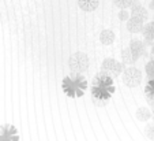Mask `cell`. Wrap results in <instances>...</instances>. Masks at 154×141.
<instances>
[{
  "label": "cell",
  "mask_w": 154,
  "mask_h": 141,
  "mask_svg": "<svg viewBox=\"0 0 154 141\" xmlns=\"http://www.w3.org/2000/svg\"><path fill=\"white\" fill-rule=\"evenodd\" d=\"M131 17L137 18L139 21L142 22H146L149 18V12L142 4L138 2V0H132V3H131Z\"/></svg>",
  "instance_id": "4"
},
{
  "label": "cell",
  "mask_w": 154,
  "mask_h": 141,
  "mask_svg": "<svg viewBox=\"0 0 154 141\" xmlns=\"http://www.w3.org/2000/svg\"><path fill=\"white\" fill-rule=\"evenodd\" d=\"M128 50L132 52V55L137 59H139L140 56H146V45H145V43L140 41V40H132V41L130 43Z\"/></svg>",
  "instance_id": "5"
},
{
  "label": "cell",
  "mask_w": 154,
  "mask_h": 141,
  "mask_svg": "<svg viewBox=\"0 0 154 141\" xmlns=\"http://www.w3.org/2000/svg\"><path fill=\"white\" fill-rule=\"evenodd\" d=\"M151 110H153V111H151V117L154 118V107H151Z\"/></svg>",
  "instance_id": "19"
},
{
  "label": "cell",
  "mask_w": 154,
  "mask_h": 141,
  "mask_svg": "<svg viewBox=\"0 0 154 141\" xmlns=\"http://www.w3.org/2000/svg\"><path fill=\"white\" fill-rule=\"evenodd\" d=\"M123 65L120 62H117L116 59H105L104 62H102V66H101V70L104 74L109 77H117L122 74L123 71Z\"/></svg>",
  "instance_id": "3"
},
{
  "label": "cell",
  "mask_w": 154,
  "mask_h": 141,
  "mask_svg": "<svg viewBox=\"0 0 154 141\" xmlns=\"http://www.w3.org/2000/svg\"><path fill=\"white\" fill-rule=\"evenodd\" d=\"M122 60L124 65H134L138 59L132 55V52H131L128 48H125V50L122 51Z\"/></svg>",
  "instance_id": "11"
},
{
  "label": "cell",
  "mask_w": 154,
  "mask_h": 141,
  "mask_svg": "<svg viewBox=\"0 0 154 141\" xmlns=\"http://www.w3.org/2000/svg\"><path fill=\"white\" fill-rule=\"evenodd\" d=\"M113 3H115V6L119 7L120 10H125L131 6L132 0H113Z\"/></svg>",
  "instance_id": "13"
},
{
  "label": "cell",
  "mask_w": 154,
  "mask_h": 141,
  "mask_svg": "<svg viewBox=\"0 0 154 141\" xmlns=\"http://www.w3.org/2000/svg\"><path fill=\"white\" fill-rule=\"evenodd\" d=\"M145 133H146V136H147L150 140H153L154 141V122H150V123L146 126V129H145Z\"/></svg>",
  "instance_id": "15"
},
{
  "label": "cell",
  "mask_w": 154,
  "mask_h": 141,
  "mask_svg": "<svg viewBox=\"0 0 154 141\" xmlns=\"http://www.w3.org/2000/svg\"><path fill=\"white\" fill-rule=\"evenodd\" d=\"M146 96L154 97V79H150V82L146 86Z\"/></svg>",
  "instance_id": "16"
},
{
  "label": "cell",
  "mask_w": 154,
  "mask_h": 141,
  "mask_svg": "<svg viewBox=\"0 0 154 141\" xmlns=\"http://www.w3.org/2000/svg\"><path fill=\"white\" fill-rule=\"evenodd\" d=\"M17 130L11 126L0 127V141H17Z\"/></svg>",
  "instance_id": "6"
},
{
  "label": "cell",
  "mask_w": 154,
  "mask_h": 141,
  "mask_svg": "<svg viewBox=\"0 0 154 141\" xmlns=\"http://www.w3.org/2000/svg\"><path fill=\"white\" fill-rule=\"evenodd\" d=\"M150 59H151V60H153V62H154V45H153V47H151V51H150Z\"/></svg>",
  "instance_id": "17"
},
{
  "label": "cell",
  "mask_w": 154,
  "mask_h": 141,
  "mask_svg": "<svg viewBox=\"0 0 154 141\" xmlns=\"http://www.w3.org/2000/svg\"><path fill=\"white\" fill-rule=\"evenodd\" d=\"M137 118L139 120H142V122H146V120H149L151 118V111L149 108H146V107H140L137 111Z\"/></svg>",
  "instance_id": "12"
},
{
  "label": "cell",
  "mask_w": 154,
  "mask_h": 141,
  "mask_svg": "<svg viewBox=\"0 0 154 141\" xmlns=\"http://www.w3.org/2000/svg\"><path fill=\"white\" fill-rule=\"evenodd\" d=\"M100 41H101L104 45H111L112 43L115 41V33L109 29L102 30L101 34H100Z\"/></svg>",
  "instance_id": "10"
},
{
  "label": "cell",
  "mask_w": 154,
  "mask_h": 141,
  "mask_svg": "<svg viewBox=\"0 0 154 141\" xmlns=\"http://www.w3.org/2000/svg\"><path fill=\"white\" fill-rule=\"evenodd\" d=\"M145 37L146 43L145 45H153V41H154V21L153 22H147V24L143 25V29L140 32Z\"/></svg>",
  "instance_id": "7"
},
{
  "label": "cell",
  "mask_w": 154,
  "mask_h": 141,
  "mask_svg": "<svg viewBox=\"0 0 154 141\" xmlns=\"http://www.w3.org/2000/svg\"><path fill=\"white\" fill-rule=\"evenodd\" d=\"M143 25H145V22L139 21V19H137L134 17L127 19V30L130 33H140L143 29Z\"/></svg>",
  "instance_id": "8"
},
{
  "label": "cell",
  "mask_w": 154,
  "mask_h": 141,
  "mask_svg": "<svg viewBox=\"0 0 154 141\" xmlns=\"http://www.w3.org/2000/svg\"><path fill=\"white\" fill-rule=\"evenodd\" d=\"M98 3H100V0H78L79 7L86 12L94 11L98 7Z\"/></svg>",
  "instance_id": "9"
},
{
  "label": "cell",
  "mask_w": 154,
  "mask_h": 141,
  "mask_svg": "<svg viewBox=\"0 0 154 141\" xmlns=\"http://www.w3.org/2000/svg\"><path fill=\"white\" fill-rule=\"evenodd\" d=\"M146 74H147L149 79H154V62L153 60H150L146 65Z\"/></svg>",
  "instance_id": "14"
},
{
  "label": "cell",
  "mask_w": 154,
  "mask_h": 141,
  "mask_svg": "<svg viewBox=\"0 0 154 141\" xmlns=\"http://www.w3.org/2000/svg\"><path fill=\"white\" fill-rule=\"evenodd\" d=\"M123 82L128 88H135L142 82V73L137 67H128L123 73Z\"/></svg>",
  "instance_id": "2"
},
{
  "label": "cell",
  "mask_w": 154,
  "mask_h": 141,
  "mask_svg": "<svg viewBox=\"0 0 154 141\" xmlns=\"http://www.w3.org/2000/svg\"><path fill=\"white\" fill-rule=\"evenodd\" d=\"M150 10H153L154 11V0H151L150 2Z\"/></svg>",
  "instance_id": "18"
},
{
  "label": "cell",
  "mask_w": 154,
  "mask_h": 141,
  "mask_svg": "<svg viewBox=\"0 0 154 141\" xmlns=\"http://www.w3.org/2000/svg\"><path fill=\"white\" fill-rule=\"evenodd\" d=\"M89 67V58L83 52H75L70 58V69L72 73L82 74Z\"/></svg>",
  "instance_id": "1"
}]
</instances>
